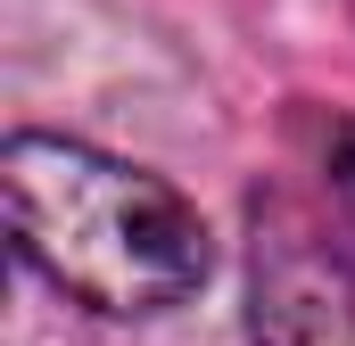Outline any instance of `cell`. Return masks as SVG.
I'll return each instance as SVG.
<instances>
[{"mask_svg":"<svg viewBox=\"0 0 355 346\" xmlns=\"http://www.w3.org/2000/svg\"><path fill=\"white\" fill-rule=\"evenodd\" d=\"M8 239L58 297L91 313H166L207 280V223L174 181L124 165L91 140L17 132L0 149Z\"/></svg>","mask_w":355,"mask_h":346,"instance_id":"obj_1","label":"cell"},{"mask_svg":"<svg viewBox=\"0 0 355 346\" xmlns=\"http://www.w3.org/2000/svg\"><path fill=\"white\" fill-rule=\"evenodd\" d=\"M248 338L355 346V256L297 198H257L248 215Z\"/></svg>","mask_w":355,"mask_h":346,"instance_id":"obj_2","label":"cell"},{"mask_svg":"<svg viewBox=\"0 0 355 346\" xmlns=\"http://www.w3.org/2000/svg\"><path fill=\"white\" fill-rule=\"evenodd\" d=\"M322 165H331V198H339V215L355 223V124H331V140H322Z\"/></svg>","mask_w":355,"mask_h":346,"instance_id":"obj_3","label":"cell"}]
</instances>
